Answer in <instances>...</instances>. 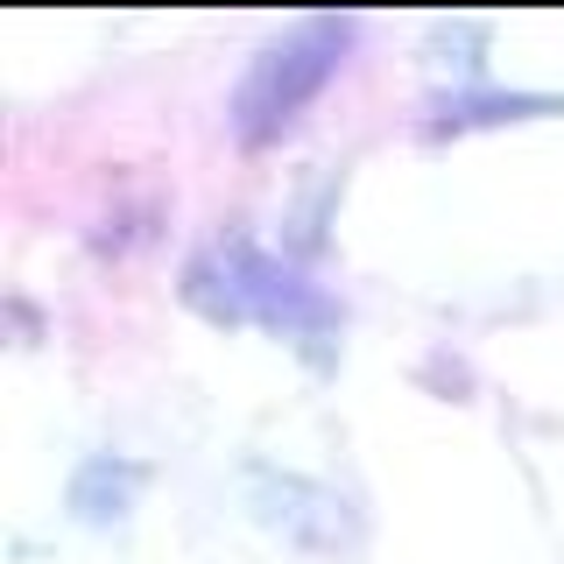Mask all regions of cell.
I'll return each mask as SVG.
<instances>
[{
	"mask_svg": "<svg viewBox=\"0 0 564 564\" xmlns=\"http://www.w3.org/2000/svg\"><path fill=\"white\" fill-rule=\"evenodd\" d=\"M184 296L198 304L212 325H261L290 346H332L346 325L339 296L325 282H311L296 261L269 254L254 240H212L191 254Z\"/></svg>",
	"mask_w": 564,
	"mask_h": 564,
	"instance_id": "1",
	"label": "cell"
},
{
	"mask_svg": "<svg viewBox=\"0 0 564 564\" xmlns=\"http://www.w3.org/2000/svg\"><path fill=\"white\" fill-rule=\"evenodd\" d=\"M134 487H141V466H128V458H113V452H99V458H85L78 466V480H70V516L78 522H120L134 508Z\"/></svg>",
	"mask_w": 564,
	"mask_h": 564,
	"instance_id": "3",
	"label": "cell"
},
{
	"mask_svg": "<svg viewBox=\"0 0 564 564\" xmlns=\"http://www.w3.org/2000/svg\"><path fill=\"white\" fill-rule=\"evenodd\" d=\"M346 43H352L346 22H304L296 35H282V43L261 50V57L247 64L234 106H226V120H234V141H240V149H269V141L290 134L296 113H304V106L325 93L332 78H339Z\"/></svg>",
	"mask_w": 564,
	"mask_h": 564,
	"instance_id": "2",
	"label": "cell"
}]
</instances>
